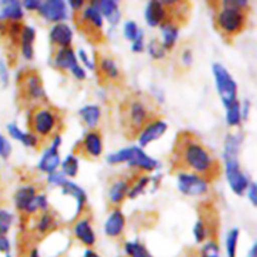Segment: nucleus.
Segmentation results:
<instances>
[{
  "instance_id": "17",
  "label": "nucleus",
  "mask_w": 257,
  "mask_h": 257,
  "mask_svg": "<svg viewBox=\"0 0 257 257\" xmlns=\"http://www.w3.org/2000/svg\"><path fill=\"white\" fill-rule=\"evenodd\" d=\"M54 64L55 67L59 68V69H70L72 70L75 65H78L77 57H75L74 52L70 47L68 48H62L57 52L54 57Z\"/></svg>"
},
{
  "instance_id": "20",
  "label": "nucleus",
  "mask_w": 257,
  "mask_h": 257,
  "mask_svg": "<svg viewBox=\"0 0 257 257\" xmlns=\"http://www.w3.org/2000/svg\"><path fill=\"white\" fill-rule=\"evenodd\" d=\"M63 188V192L64 195H70L77 200L78 207H77V215H79L82 212L83 207H84L85 202H87V196H85V192L80 187H78L75 183L70 182V181L65 180L63 182V185L60 186Z\"/></svg>"
},
{
  "instance_id": "11",
  "label": "nucleus",
  "mask_w": 257,
  "mask_h": 257,
  "mask_svg": "<svg viewBox=\"0 0 257 257\" xmlns=\"http://www.w3.org/2000/svg\"><path fill=\"white\" fill-rule=\"evenodd\" d=\"M167 123L163 122L162 119H153L143 128V131L140 135V143L142 147H146L153 141L158 140L165 135L167 131Z\"/></svg>"
},
{
  "instance_id": "18",
  "label": "nucleus",
  "mask_w": 257,
  "mask_h": 257,
  "mask_svg": "<svg viewBox=\"0 0 257 257\" xmlns=\"http://www.w3.org/2000/svg\"><path fill=\"white\" fill-rule=\"evenodd\" d=\"M3 5V9L0 12V20H7V22H19L23 18L22 5L19 2L9 0V2H0Z\"/></svg>"
},
{
  "instance_id": "19",
  "label": "nucleus",
  "mask_w": 257,
  "mask_h": 257,
  "mask_svg": "<svg viewBox=\"0 0 257 257\" xmlns=\"http://www.w3.org/2000/svg\"><path fill=\"white\" fill-rule=\"evenodd\" d=\"M146 20L151 27L161 25L165 20V8L161 2H150L146 9Z\"/></svg>"
},
{
  "instance_id": "30",
  "label": "nucleus",
  "mask_w": 257,
  "mask_h": 257,
  "mask_svg": "<svg viewBox=\"0 0 257 257\" xmlns=\"http://www.w3.org/2000/svg\"><path fill=\"white\" fill-rule=\"evenodd\" d=\"M226 118H227V122L230 125H237L240 123L241 108L237 99L227 108V115H226Z\"/></svg>"
},
{
  "instance_id": "54",
  "label": "nucleus",
  "mask_w": 257,
  "mask_h": 257,
  "mask_svg": "<svg viewBox=\"0 0 257 257\" xmlns=\"http://www.w3.org/2000/svg\"><path fill=\"white\" fill-rule=\"evenodd\" d=\"M69 4H70V7L75 10V12H79L80 8L84 5V2H83V0H70Z\"/></svg>"
},
{
  "instance_id": "6",
  "label": "nucleus",
  "mask_w": 257,
  "mask_h": 257,
  "mask_svg": "<svg viewBox=\"0 0 257 257\" xmlns=\"http://www.w3.org/2000/svg\"><path fill=\"white\" fill-rule=\"evenodd\" d=\"M20 97L28 102L40 100L45 97V90L39 74L34 70L22 72L18 77Z\"/></svg>"
},
{
  "instance_id": "27",
  "label": "nucleus",
  "mask_w": 257,
  "mask_h": 257,
  "mask_svg": "<svg viewBox=\"0 0 257 257\" xmlns=\"http://www.w3.org/2000/svg\"><path fill=\"white\" fill-rule=\"evenodd\" d=\"M79 114L88 127L94 128L97 127L98 122H99L100 109L97 105H85L79 110Z\"/></svg>"
},
{
  "instance_id": "45",
  "label": "nucleus",
  "mask_w": 257,
  "mask_h": 257,
  "mask_svg": "<svg viewBox=\"0 0 257 257\" xmlns=\"http://www.w3.org/2000/svg\"><path fill=\"white\" fill-rule=\"evenodd\" d=\"M48 181H49V183H52V185L62 186L63 182L65 181V178H64V176H63V173L53 172V173H50L49 177H48Z\"/></svg>"
},
{
  "instance_id": "2",
  "label": "nucleus",
  "mask_w": 257,
  "mask_h": 257,
  "mask_svg": "<svg viewBox=\"0 0 257 257\" xmlns=\"http://www.w3.org/2000/svg\"><path fill=\"white\" fill-rule=\"evenodd\" d=\"M215 13V24L218 32L226 38H233L241 34L247 25V2L228 0L218 2Z\"/></svg>"
},
{
  "instance_id": "38",
  "label": "nucleus",
  "mask_w": 257,
  "mask_h": 257,
  "mask_svg": "<svg viewBox=\"0 0 257 257\" xmlns=\"http://www.w3.org/2000/svg\"><path fill=\"white\" fill-rule=\"evenodd\" d=\"M148 181H150V178L148 177L141 178V180L137 182V185H136L132 190L128 191V196H130V198H135V197H137L140 193H142L143 190H145V187L147 186Z\"/></svg>"
},
{
  "instance_id": "15",
  "label": "nucleus",
  "mask_w": 257,
  "mask_h": 257,
  "mask_svg": "<svg viewBox=\"0 0 257 257\" xmlns=\"http://www.w3.org/2000/svg\"><path fill=\"white\" fill-rule=\"evenodd\" d=\"M125 220L123 213L119 210H114L110 216L108 217L107 222H105L104 231L105 235L109 236V237H117L120 233L123 232V228H124Z\"/></svg>"
},
{
  "instance_id": "22",
  "label": "nucleus",
  "mask_w": 257,
  "mask_h": 257,
  "mask_svg": "<svg viewBox=\"0 0 257 257\" xmlns=\"http://www.w3.org/2000/svg\"><path fill=\"white\" fill-rule=\"evenodd\" d=\"M35 200V190L33 187H23L17 191L14 196L15 207L19 211H28Z\"/></svg>"
},
{
  "instance_id": "21",
  "label": "nucleus",
  "mask_w": 257,
  "mask_h": 257,
  "mask_svg": "<svg viewBox=\"0 0 257 257\" xmlns=\"http://www.w3.org/2000/svg\"><path fill=\"white\" fill-rule=\"evenodd\" d=\"M94 4L97 5L100 14L104 15L112 24H117L119 22L120 14L119 10H118L117 2H113V0H102V2H94Z\"/></svg>"
},
{
  "instance_id": "36",
  "label": "nucleus",
  "mask_w": 257,
  "mask_h": 257,
  "mask_svg": "<svg viewBox=\"0 0 257 257\" xmlns=\"http://www.w3.org/2000/svg\"><path fill=\"white\" fill-rule=\"evenodd\" d=\"M148 50H150V54L152 55L155 59H161V58L165 57V49L162 47V43L158 42L157 39H153L152 42L148 45Z\"/></svg>"
},
{
  "instance_id": "23",
  "label": "nucleus",
  "mask_w": 257,
  "mask_h": 257,
  "mask_svg": "<svg viewBox=\"0 0 257 257\" xmlns=\"http://www.w3.org/2000/svg\"><path fill=\"white\" fill-rule=\"evenodd\" d=\"M74 235L82 241L84 245L93 246L95 243V236L90 227L89 222L87 220H82L75 223L74 226Z\"/></svg>"
},
{
  "instance_id": "31",
  "label": "nucleus",
  "mask_w": 257,
  "mask_h": 257,
  "mask_svg": "<svg viewBox=\"0 0 257 257\" xmlns=\"http://www.w3.org/2000/svg\"><path fill=\"white\" fill-rule=\"evenodd\" d=\"M63 175H67L69 177H75L78 173V160L73 155H69L62 163Z\"/></svg>"
},
{
  "instance_id": "37",
  "label": "nucleus",
  "mask_w": 257,
  "mask_h": 257,
  "mask_svg": "<svg viewBox=\"0 0 257 257\" xmlns=\"http://www.w3.org/2000/svg\"><path fill=\"white\" fill-rule=\"evenodd\" d=\"M202 257H220V248L215 241H210L202 248Z\"/></svg>"
},
{
  "instance_id": "25",
  "label": "nucleus",
  "mask_w": 257,
  "mask_h": 257,
  "mask_svg": "<svg viewBox=\"0 0 257 257\" xmlns=\"http://www.w3.org/2000/svg\"><path fill=\"white\" fill-rule=\"evenodd\" d=\"M130 185L125 180H117L109 188V200L113 205H118L122 202L128 195Z\"/></svg>"
},
{
  "instance_id": "9",
  "label": "nucleus",
  "mask_w": 257,
  "mask_h": 257,
  "mask_svg": "<svg viewBox=\"0 0 257 257\" xmlns=\"http://www.w3.org/2000/svg\"><path fill=\"white\" fill-rule=\"evenodd\" d=\"M178 188L183 195L200 196L207 192V182L201 177L187 173L178 175Z\"/></svg>"
},
{
  "instance_id": "34",
  "label": "nucleus",
  "mask_w": 257,
  "mask_h": 257,
  "mask_svg": "<svg viewBox=\"0 0 257 257\" xmlns=\"http://www.w3.org/2000/svg\"><path fill=\"white\" fill-rule=\"evenodd\" d=\"M13 215L5 210H0V236H4L9 231L13 223Z\"/></svg>"
},
{
  "instance_id": "29",
  "label": "nucleus",
  "mask_w": 257,
  "mask_h": 257,
  "mask_svg": "<svg viewBox=\"0 0 257 257\" xmlns=\"http://www.w3.org/2000/svg\"><path fill=\"white\" fill-rule=\"evenodd\" d=\"M124 250L131 257H153L150 251L140 242H127L124 245Z\"/></svg>"
},
{
  "instance_id": "13",
  "label": "nucleus",
  "mask_w": 257,
  "mask_h": 257,
  "mask_svg": "<svg viewBox=\"0 0 257 257\" xmlns=\"http://www.w3.org/2000/svg\"><path fill=\"white\" fill-rule=\"evenodd\" d=\"M72 30L64 23H58L50 30V42L53 45L59 47V49L69 47L70 43H72Z\"/></svg>"
},
{
  "instance_id": "46",
  "label": "nucleus",
  "mask_w": 257,
  "mask_h": 257,
  "mask_svg": "<svg viewBox=\"0 0 257 257\" xmlns=\"http://www.w3.org/2000/svg\"><path fill=\"white\" fill-rule=\"evenodd\" d=\"M8 131H9V135L12 136L14 140H18V141H22V137L24 133L22 132V131L19 130V128L17 127L15 124H9L8 125Z\"/></svg>"
},
{
  "instance_id": "26",
  "label": "nucleus",
  "mask_w": 257,
  "mask_h": 257,
  "mask_svg": "<svg viewBox=\"0 0 257 257\" xmlns=\"http://www.w3.org/2000/svg\"><path fill=\"white\" fill-rule=\"evenodd\" d=\"M162 28V35H163V43L162 47L163 49H172L173 45L176 44V40L178 37V27L177 25L172 24V23L163 22L161 24Z\"/></svg>"
},
{
  "instance_id": "1",
  "label": "nucleus",
  "mask_w": 257,
  "mask_h": 257,
  "mask_svg": "<svg viewBox=\"0 0 257 257\" xmlns=\"http://www.w3.org/2000/svg\"><path fill=\"white\" fill-rule=\"evenodd\" d=\"M172 172L187 173L210 183L221 175L220 162L192 132H181L176 137L171 152Z\"/></svg>"
},
{
  "instance_id": "43",
  "label": "nucleus",
  "mask_w": 257,
  "mask_h": 257,
  "mask_svg": "<svg viewBox=\"0 0 257 257\" xmlns=\"http://www.w3.org/2000/svg\"><path fill=\"white\" fill-rule=\"evenodd\" d=\"M143 48H145V45H143V34L142 32H138L137 37H136V39L133 40V45H132V50L135 53H141L143 50Z\"/></svg>"
},
{
  "instance_id": "7",
  "label": "nucleus",
  "mask_w": 257,
  "mask_h": 257,
  "mask_svg": "<svg viewBox=\"0 0 257 257\" xmlns=\"http://www.w3.org/2000/svg\"><path fill=\"white\" fill-rule=\"evenodd\" d=\"M213 75H215L216 87H217L220 97L222 99L226 108L230 107L236 100V93H237V85L235 80L231 77L228 70L220 63H215L212 67Z\"/></svg>"
},
{
  "instance_id": "10",
  "label": "nucleus",
  "mask_w": 257,
  "mask_h": 257,
  "mask_svg": "<svg viewBox=\"0 0 257 257\" xmlns=\"http://www.w3.org/2000/svg\"><path fill=\"white\" fill-rule=\"evenodd\" d=\"M39 14L45 20L52 23H59L67 18V7L62 0H49L40 4Z\"/></svg>"
},
{
  "instance_id": "50",
  "label": "nucleus",
  "mask_w": 257,
  "mask_h": 257,
  "mask_svg": "<svg viewBox=\"0 0 257 257\" xmlns=\"http://www.w3.org/2000/svg\"><path fill=\"white\" fill-rule=\"evenodd\" d=\"M37 203H38V208H40V210L45 211L48 208V200L45 198V196L43 195L37 196Z\"/></svg>"
},
{
  "instance_id": "3",
  "label": "nucleus",
  "mask_w": 257,
  "mask_h": 257,
  "mask_svg": "<svg viewBox=\"0 0 257 257\" xmlns=\"http://www.w3.org/2000/svg\"><path fill=\"white\" fill-rule=\"evenodd\" d=\"M148 103L138 95H131L120 104V125L128 140H135L152 119Z\"/></svg>"
},
{
  "instance_id": "28",
  "label": "nucleus",
  "mask_w": 257,
  "mask_h": 257,
  "mask_svg": "<svg viewBox=\"0 0 257 257\" xmlns=\"http://www.w3.org/2000/svg\"><path fill=\"white\" fill-rule=\"evenodd\" d=\"M99 68L103 74L105 75V78L117 79L119 77V70H118L117 65H115V62L110 59V58H102L99 62Z\"/></svg>"
},
{
  "instance_id": "33",
  "label": "nucleus",
  "mask_w": 257,
  "mask_h": 257,
  "mask_svg": "<svg viewBox=\"0 0 257 257\" xmlns=\"http://www.w3.org/2000/svg\"><path fill=\"white\" fill-rule=\"evenodd\" d=\"M131 156H132V148H123V150L108 156L107 160L110 165H117V163L128 162L131 160Z\"/></svg>"
},
{
  "instance_id": "35",
  "label": "nucleus",
  "mask_w": 257,
  "mask_h": 257,
  "mask_svg": "<svg viewBox=\"0 0 257 257\" xmlns=\"http://www.w3.org/2000/svg\"><path fill=\"white\" fill-rule=\"evenodd\" d=\"M54 226H55L54 218H53L49 213L45 212L44 215L42 216V218H40L39 223H38V230H39V232L45 233L49 230H52Z\"/></svg>"
},
{
  "instance_id": "55",
  "label": "nucleus",
  "mask_w": 257,
  "mask_h": 257,
  "mask_svg": "<svg viewBox=\"0 0 257 257\" xmlns=\"http://www.w3.org/2000/svg\"><path fill=\"white\" fill-rule=\"evenodd\" d=\"M84 257H100L99 255H97V253L94 252V251L92 250H87L84 252Z\"/></svg>"
},
{
  "instance_id": "5",
  "label": "nucleus",
  "mask_w": 257,
  "mask_h": 257,
  "mask_svg": "<svg viewBox=\"0 0 257 257\" xmlns=\"http://www.w3.org/2000/svg\"><path fill=\"white\" fill-rule=\"evenodd\" d=\"M75 14H78L75 24L78 25L80 32L84 33L85 38L93 44H100L104 40L102 32L103 19L97 5L92 2L89 7L83 10V13H75Z\"/></svg>"
},
{
  "instance_id": "14",
  "label": "nucleus",
  "mask_w": 257,
  "mask_h": 257,
  "mask_svg": "<svg viewBox=\"0 0 257 257\" xmlns=\"http://www.w3.org/2000/svg\"><path fill=\"white\" fill-rule=\"evenodd\" d=\"M83 150L87 153L89 157L98 158L103 152V145L100 135L95 131H90L85 135L84 140H83Z\"/></svg>"
},
{
  "instance_id": "16",
  "label": "nucleus",
  "mask_w": 257,
  "mask_h": 257,
  "mask_svg": "<svg viewBox=\"0 0 257 257\" xmlns=\"http://www.w3.org/2000/svg\"><path fill=\"white\" fill-rule=\"evenodd\" d=\"M131 148H132V156H131V160L128 161L131 166H136V167L142 168V170L148 171V172H151V171H153L157 167V161L148 157L140 147Z\"/></svg>"
},
{
  "instance_id": "47",
  "label": "nucleus",
  "mask_w": 257,
  "mask_h": 257,
  "mask_svg": "<svg viewBox=\"0 0 257 257\" xmlns=\"http://www.w3.org/2000/svg\"><path fill=\"white\" fill-rule=\"evenodd\" d=\"M10 250V243L5 236H0V252H5L8 255Z\"/></svg>"
},
{
  "instance_id": "12",
  "label": "nucleus",
  "mask_w": 257,
  "mask_h": 257,
  "mask_svg": "<svg viewBox=\"0 0 257 257\" xmlns=\"http://www.w3.org/2000/svg\"><path fill=\"white\" fill-rule=\"evenodd\" d=\"M60 145V137L59 136H55L54 143H53L52 147L44 153V156L42 157L39 162V170H42L45 173H53L55 172L57 167L59 166V153H58V147Z\"/></svg>"
},
{
  "instance_id": "41",
  "label": "nucleus",
  "mask_w": 257,
  "mask_h": 257,
  "mask_svg": "<svg viewBox=\"0 0 257 257\" xmlns=\"http://www.w3.org/2000/svg\"><path fill=\"white\" fill-rule=\"evenodd\" d=\"M10 153H12V146H10L9 141L4 136L0 135V157L7 160L10 156Z\"/></svg>"
},
{
  "instance_id": "40",
  "label": "nucleus",
  "mask_w": 257,
  "mask_h": 257,
  "mask_svg": "<svg viewBox=\"0 0 257 257\" xmlns=\"http://www.w3.org/2000/svg\"><path fill=\"white\" fill-rule=\"evenodd\" d=\"M138 28L135 22H127L124 24V37L130 40H135L138 34Z\"/></svg>"
},
{
  "instance_id": "32",
  "label": "nucleus",
  "mask_w": 257,
  "mask_h": 257,
  "mask_svg": "<svg viewBox=\"0 0 257 257\" xmlns=\"http://www.w3.org/2000/svg\"><path fill=\"white\" fill-rule=\"evenodd\" d=\"M240 231L237 228H233L230 231L227 238H226V250H227L228 257H235L236 256V248H237V241Z\"/></svg>"
},
{
  "instance_id": "39",
  "label": "nucleus",
  "mask_w": 257,
  "mask_h": 257,
  "mask_svg": "<svg viewBox=\"0 0 257 257\" xmlns=\"http://www.w3.org/2000/svg\"><path fill=\"white\" fill-rule=\"evenodd\" d=\"M193 233H195V240L196 242H202L203 240L207 236V232H206V228L203 226L202 221H197L195 225V228H193Z\"/></svg>"
},
{
  "instance_id": "51",
  "label": "nucleus",
  "mask_w": 257,
  "mask_h": 257,
  "mask_svg": "<svg viewBox=\"0 0 257 257\" xmlns=\"http://www.w3.org/2000/svg\"><path fill=\"white\" fill-rule=\"evenodd\" d=\"M248 197H250L251 202H252L253 206L257 205V198H256V185L252 183L250 186V190H248Z\"/></svg>"
},
{
  "instance_id": "42",
  "label": "nucleus",
  "mask_w": 257,
  "mask_h": 257,
  "mask_svg": "<svg viewBox=\"0 0 257 257\" xmlns=\"http://www.w3.org/2000/svg\"><path fill=\"white\" fill-rule=\"evenodd\" d=\"M20 142L24 146H27V147H37L38 142H39V138L35 137L33 133H24Z\"/></svg>"
},
{
  "instance_id": "24",
  "label": "nucleus",
  "mask_w": 257,
  "mask_h": 257,
  "mask_svg": "<svg viewBox=\"0 0 257 257\" xmlns=\"http://www.w3.org/2000/svg\"><path fill=\"white\" fill-rule=\"evenodd\" d=\"M35 39V30L32 27H23L22 30V38H20V47H22L23 55L27 59H32L33 58V43Z\"/></svg>"
},
{
  "instance_id": "44",
  "label": "nucleus",
  "mask_w": 257,
  "mask_h": 257,
  "mask_svg": "<svg viewBox=\"0 0 257 257\" xmlns=\"http://www.w3.org/2000/svg\"><path fill=\"white\" fill-rule=\"evenodd\" d=\"M180 62L185 68L190 67L191 63H192V53H191L190 49H185L182 53H181Z\"/></svg>"
},
{
  "instance_id": "49",
  "label": "nucleus",
  "mask_w": 257,
  "mask_h": 257,
  "mask_svg": "<svg viewBox=\"0 0 257 257\" xmlns=\"http://www.w3.org/2000/svg\"><path fill=\"white\" fill-rule=\"evenodd\" d=\"M72 73H73V75H74V77L77 78V79H84V78H85L84 69H83V68H80L79 64L75 65V67L73 68Z\"/></svg>"
},
{
  "instance_id": "57",
  "label": "nucleus",
  "mask_w": 257,
  "mask_h": 257,
  "mask_svg": "<svg viewBox=\"0 0 257 257\" xmlns=\"http://www.w3.org/2000/svg\"><path fill=\"white\" fill-rule=\"evenodd\" d=\"M29 257H39V253H38V250H33Z\"/></svg>"
},
{
  "instance_id": "4",
  "label": "nucleus",
  "mask_w": 257,
  "mask_h": 257,
  "mask_svg": "<svg viewBox=\"0 0 257 257\" xmlns=\"http://www.w3.org/2000/svg\"><path fill=\"white\" fill-rule=\"evenodd\" d=\"M29 128L38 138H48L52 136L59 124L58 113L45 105H38L29 113Z\"/></svg>"
},
{
  "instance_id": "53",
  "label": "nucleus",
  "mask_w": 257,
  "mask_h": 257,
  "mask_svg": "<svg viewBox=\"0 0 257 257\" xmlns=\"http://www.w3.org/2000/svg\"><path fill=\"white\" fill-rule=\"evenodd\" d=\"M79 57H80V59L83 60V63H84L88 68H90V69H93V68H94V64H93V63L88 59V57L85 55L84 50H79Z\"/></svg>"
},
{
  "instance_id": "56",
  "label": "nucleus",
  "mask_w": 257,
  "mask_h": 257,
  "mask_svg": "<svg viewBox=\"0 0 257 257\" xmlns=\"http://www.w3.org/2000/svg\"><path fill=\"white\" fill-rule=\"evenodd\" d=\"M256 251H257V246L253 245V247L251 248V252H250V255H248V257H257Z\"/></svg>"
},
{
  "instance_id": "48",
  "label": "nucleus",
  "mask_w": 257,
  "mask_h": 257,
  "mask_svg": "<svg viewBox=\"0 0 257 257\" xmlns=\"http://www.w3.org/2000/svg\"><path fill=\"white\" fill-rule=\"evenodd\" d=\"M40 4H42V2H37V0H25V2H23V5L29 10L39 9Z\"/></svg>"
},
{
  "instance_id": "52",
  "label": "nucleus",
  "mask_w": 257,
  "mask_h": 257,
  "mask_svg": "<svg viewBox=\"0 0 257 257\" xmlns=\"http://www.w3.org/2000/svg\"><path fill=\"white\" fill-rule=\"evenodd\" d=\"M0 78H2L3 83L8 84V73H7V67H5L4 63L0 60Z\"/></svg>"
},
{
  "instance_id": "8",
  "label": "nucleus",
  "mask_w": 257,
  "mask_h": 257,
  "mask_svg": "<svg viewBox=\"0 0 257 257\" xmlns=\"http://www.w3.org/2000/svg\"><path fill=\"white\" fill-rule=\"evenodd\" d=\"M226 175L231 188L236 195H242L248 188V180L240 170L237 160H226Z\"/></svg>"
}]
</instances>
